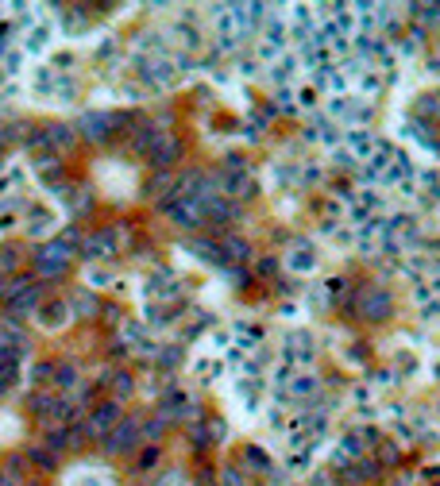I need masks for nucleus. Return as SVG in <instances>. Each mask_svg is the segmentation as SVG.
<instances>
[{
  "instance_id": "nucleus-1",
  "label": "nucleus",
  "mask_w": 440,
  "mask_h": 486,
  "mask_svg": "<svg viewBox=\"0 0 440 486\" xmlns=\"http://www.w3.org/2000/svg\"><path fill=\"white\" fill-rule=\"evenodd\" d=\"M70 263H74V251L70 247H62L59 240H51V243H43V247H35V278L39 282H54V278H62L66 270H70Z\"/></svg>"
},
{
  "instance_id": "nucleus-2",
  "label": "nucleus",
  "mask_w": 440,
  "mask_h": 486,
  "mask_svg": "<svg viewBox=\"0 0 440 486\" xmlns=\"http://www.w3.org/2000/svg\"><path fill=\"white\" fill-rule=\"evenodd\" d=\"M136 444H143V432H139V417H124V421L104 436V452L109 455H128Z\"/></svg>"
},
{
  "instance_id": "nucleus-3",
  "label": "nucleus",
  "mask_w": 440,
  "mask_h": 486,
  "mask_svg": "<svg viewBox=\"0 0 440 486\" xmlns=\"http://www.w3.org/2000/svg\"><path fill=\"white\" fill-rule=\"evenodd\" d=\"M120 421H124V417H120V402H112V398H109V402H101V405H93V409H89L85 432L97 436V440H104V436H109Z\"/></svg>"
},
{
  "instance_id": "nucleus-4",
  "label": "nucleus",
  "mask_w": 440,
  "mask_h": 486,
  "mask_svg": "<svg viewBox=\"0 0 440 486\" xmlns=\"http://www.w3.org/2000/svg\"><path fill=\"white\" fill-rule=\"evenodd\" d=\"M329 116H332V120H340V123H348V131H351L356 123H359V128L367 123L371 108H367V104H363L359 97H356V101H351V97H332V104H329Z\"/></svg>"
},
{
  "instance_id": "nucleus-5",
  "label": "nucleus",
  "mask_w": 440,
  "mask_h": 486,
  "mask_svg": "<svg viewBox=\"0 0 440 486\" xmlns=\"http://www.w3.org/2000/svg\"><path fill=\"white\" fill-rule=\"evenodd\" d=\"M112 255H116V232L101 228V232L85 236V259L89 263H109Z\"/></svg>"
},
{
  "instance_id": "nucleus-6",
  "label": "nucleus",
  "mask_w": 440,
  "mask_h": 486,
  "mask_svg": "<svg viewBox=\"0 0 440 486\" xmlns=\"http://www.w3.org/2000/svg\"><path fill=\"white\" fill-rule=\"evenodd\" d=\"M78 131L81 139H89V143H104L112 136V123H109V112H85V116H78Z\"/></svg>"
},
{
  "instance_id": "nucleus-7",
  "label": "nucleus",
  "mask_w": 440,
  "mask_h": 486,
  "mask_svg": "<svg viewBox=\"0 0 440 486\" xmlns=\"http://www.w3.org/2000/svg\"><path fill=\"white\" fill-rule=\"evenodd\" d=\"M356 305H359V317L363 320H386V313H390V290H363Z\"/></svg>"
},
{
  "instance_id": "nucleus-8",
  "label": "nucleus",
  "mask_w": 440,
  "mask_h": 486,
  "mask_svg": "<svg viewBox=\"0 0 440 486\" xmlns=\"http://www.w3.org/2000/svg\"><path fill=\"white\" fill-rule=\"evenodd\" d=\"M166 213H170V221L181 224V228H197V224H205V205L194 201V197H181V201L166 205Z\"/></svg>"
},
{
  "instance_id": "nucleus-9",
  "label": "nucleus",
  "mask_w": 440,
  "mask_h": 486,
  "mask_svg": "<svg viewBox=\"0 0 440 486\" xmlns=\"http://www.w3.org/2000/svg\"><path fill=\"white\" fill-rule=\"evenodd\" d=\"M151 166H159L162 174H170V166L181 158V139L178 136H159V143H155V151H151Z\"/></svg>"
},
{
  "instance_id": "nucleus-10",
  "label": "nucleus",
  "mask_w": 440,
  "mask_h": 486,
  "mask_svg": "<svg viewBox=\"0 0 440 486\" xmlns=\"http://www.w3.org/2000/svg\"><path fill=\"white\" fill-rule=\"evenodd\" d=\"M375 143H379V139L371 136L367 128H351L348 136H344V151H348V155H351V158H356L359 166H363V162L371 158V151H375Z\"/></svg>"
},
{
  "instance_id": "nucleus-11",
  "label": "nucleus",
  "mask_w": 440,
  "mask_h": 486,
  "mask_svg": "<svg viewBox=\"0 0 440 486\" xmlns=\"http://www.w3.org/2000/svg\"><path fill=\"white\" fill-rule=\"evenodd\" d=\"M66 305H70V313H74V317H78V320L93 317V313L101 309V305H97V298H93V290H89V285H78V290H74L70 298H66Z\"/></svg>"
},
{
  "instance_id": "nucleus-12",
  "label": "nucleus",
  "mask_w": 440,
  "mask_h": 486,
  "mask_svg": "<svg viewBox=\"0 0 440 486\" xmlns=\"http://www.w3.org/2000/svg\"><path fill=\"white\" fill-rule=\"evenodd\" d=\"M286 355L298 363H313V336L309 332H290L286 336Z\"/></svg>"
},
{
  "instance_id": "nucleus-13",
  "label": "nucleus",
  "mask_w": 440,
  "mask_h": 486,
  "mask_svg": "<svg viewBox=\"0 0 440 486\" xmlns=\"http://www.w3.org/2000/svg\"><path fill=\"white\" fill-rule=\"evenodd\" d=\"M286 266L290 270H301V274H309L313 266H317V255H313V247L305 243V240H298L290 247V255H286Z\"/></svg>"
},
{
  "instance_id": "nucleus-14",
  "label": "nucleus",
  "mask_w": 440,
  "mask_h": 486,
  "mask_svg": "<svg viewBox=\"0 0 440 486\" xmlns=\"http://www.w3.org/2000/svg\"><path fill=\"white\" fill-rule=\"evenodd\" d=\"M220 255L232 259V263H244L247 255H251V243H247L244 236H224V240H220Z\"/></svg>"
},
{
  "instance_id": "nucleus-15",
  "label": "nucleus",
  "mask_w": 440,
  "mask_h": 486,
  "mask_svg": "<svg viewBox=\"0 0 440 486\" xmlns=\"http://www.w3.org/2000/svg\"><path fill=\"white\" fill-rule=\"evenodd\" d=\"M43 139H46V147H70V143L74 139H78V131H74V128H66V123H51V128H46L43 131Z\"/></svg>"
},
{
  "instance_id": "nucleus-16",
  "label": "nucleus",
  "mask_w": 440,
  "mask_h": 486,
  "mask_svg": "<svg viewBox=\"0 0 440 486\" xmlns=\"http://www.w3.org/2000/svg\"><path fill=\"white\" fill-rule=\"evenodd\" d=\"M39 317H43V324H51V328H59V324H66V320H70V305H66V301L39 305Z\"/></svg>"
},
{
  "instance_id": "nucleus-17",
  "label": "nucleus",
  "mask_w": 440,
  "mask_h": 486,
  "mask_svg": "<svg viewBox=\"0 0 440 486\" xmlns=\"http://www.w3.org/2000/svg\"><path fill=\"white\" fill-rule=\"evenodd\" d=\"M51 383L59 386V390H74V383H78V367H74V363H59V367H54Z\"/></svg>"
},
{
  "instance_id": "nucleus-18",
  "label": "nucleus",
  "mask_w": 440,
  "mask_h": 486,
  "mask_svg": "<svg viewBox=\"0 0 440 486\" xmlns=\"http://www.w3.org/2000/svg\"><path fill=\"white\" fill-rule=\"evenodd\" d=\"M155 143H159V131L155 128H143V131H136V139H131V151L151 155V151H155Z\"/></svg>"
},
{
  "instance_id": "nucleus-19",
  "label": "nucleus",
  "mask_w": 440,
  "mask_h": 486,
  "mask_svg": "<svg viewBox=\"0 0 440 486\" xmlns=\"http://www.w3.org/2000/svg\"><path fill=\"white\" fill-rule=\"evenodd\" d=\"M35 174H39V178H59L62 174L59 155H39V158H35Z\"/></svg>"
},
{
  "instance_id": "nucleus-20",
  "label": "nucleus",
  "mask_w": 440,
  "mask_h": 486,
  "mask_svg": "<svg viewBox=\"0 0 440 486\" xmlns=\"http://www.w3.org/2000/svg\"><path fill=\"white\" fill-rule=\"evenodd\" d=\"M131 390H136V378H131V375H124V370H120V375L112 378V402H124V398H128Z\"/></svg>"
},
{
  "instance_id": "nucleus-21",
  "label": "nucleus",
  "mask_w": 440,
  "mask_h": 486,
  "mask_svg": "<svg viewBox=\"0 0 440 486\" xmlns=\"http://www.w3.org/2000/svg\"><path fill=\"white\" fill-rule=\"evenodd\" d=\"M194 251H197L205 263H224V255H220V243H213V240H197Z\"/></svg>"
},
{
  "instance_id": "nucleus-22",
  "label": "nucleus",
  "mask_w": 440,
  "mask_h": 486,
  "mask_svg": "<svg viewBox=\"0 0 440 486\" xmlns=\"http://www.w3.org/2000/svg\"><path fill=\"white\" fill-rule=\"evenodd\" d=\"M31 236H46V232H54V221H51V213H43V208H35L31 213Z\"/></svg>"
},
{
  "instance_id": "nucleus-23",
  "label": "nucleus",
  "mask_w": 440,
  "mask_h": 486,
  "mask_svg": "<svg viewBox=\"0 0 440 486\" xmlns=\"http://www.w3.org/2000/svg\"><path fill=\"white\" fill-rule=\"evenodd\" d=\"M70 208H74V216H85V213H89V208H93V193H89V189H81V193H74Z\"/></svg>"
},
{
  "instance_id": "nucleus-24",
  "label": "nucleus",
  "mask_w": 440,
  "mask_h": 486,
  "mask_svg": "<svg viewBox=\"0 0 440 486\" xmlns=\"http://www.w3.org/2000/svg\"><path fill=\"white\" fill-rule=\"evenodd\" d=\"M59 243H62V247H70V251H74L78 243H85V232H81L78 224H70V228H66V232L59 236Z\"/></svg>"
},
{
  "instance_id": "nucleus-25",
  "label": "nucleus",
  "mask_w": 440,
  "mask_h": 486,
  "mask_svg": "<svg viewBox=\"0 0 440 486\" xmlns=\"http://www.w3.org/2000/svg\"><path fill=\"white\" fill-rule=\"evenodd\" d=\"M31 460H35V467H54L59 455H54L51 447H31Z\"/></svg>"
},
{
  "instance_id": "nucleus-26",
  "label": "nucleus",
  "mask_w": 440,
  "mask_h": 486,
  "mask_svg": "<svg viewBox=\"0 0 440 486\" xmlns=\"http://www.w3.org/2000/svg\"><path fill=\"white\" fill-rule=\"evenodd\" d=\"M85 278H89V290H93V285H104V282H112V274L104 270V266H97V263H93L89 270H85Z\"/></svg>"
},
{
  "instance_id": "nucleus-27",
  "label": "nucleus",
  "mask_w": 440,
  "mask_h": 486,
  "mask_svg": "<svg viewBox=\"0 0 440 486\" xmlns=\"http://www.w3.org/2000/svg\"><path fill=\"white\" fill-rule=\"evenodd\" d=\"M46 43H51V31H46V27H35V31H31V43H27V46H31V51H43Z\"/></svg>"
},
{
  "instance_id": "nucleus-28",
  "label": "nucleus",
  "mask_w": 440,
  "mask_h": 486,
  "mask_svg": "<svg viewBox=\"0 0 440 486\" xmlns=\"http://www.w3.org/2000/svg\"><path fill=\"white\" fill-rule=\"evenodd\" d=\"M155 359H159L162 367H178V359H181V355H178V348H159V355H155Z\"/></svg>"
},
{
  "instance_id": "nucleus-29",
  "label": "nucleus",
  "mask_w": 440,
  "mask_h": 486,
  "mask_svg": "<svg viewBox=\"0 0 440 486\" xmlns=\"http://www.w3.org/2000/svg\"><path fill=\"white\" fill-rule=\"evenodd\" d=\"M279 266H274V259H259V274H274Z\"/></svg>"
}]
</instances>
